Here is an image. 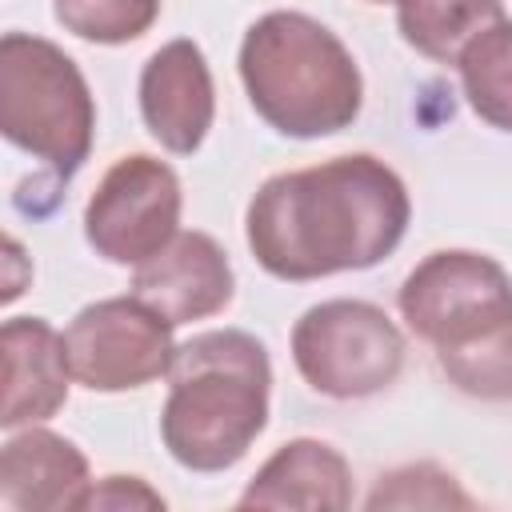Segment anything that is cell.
<instances>
[{"label": "cell", "instance_id": "cell-6", "mask_svg": "<svg viewBox=\"0 0 512 512\" xmlns=\"http://www.w3.org/2000/svg\"><path fill=\"white\" fill-rule=\"evenodd\" d=\"M292 364L320 396L364 400L400 376L404 332L368 300H324L292 324Z\"/></svg>", "mask_w": 512, "mask_h": 512}, {"label": "cell", "instance_id": "cell-14", "mask_svg": "<svg viewBox=\"0 0 512 512\" xmlns=\"http://www.w3.org/2000/svg\"><path fill=\"white\" fill-rule=\"evenodd\" d=\"M504 20V0H396V28L408 48L436 64H456L460 52Z\"/></svg>", "mask_w": 512, "mask_h": 512}, {"label": "cell", "instance_id": "cell-19", "mask_svg": "<svg viewBox=\"0 0 512 512\" xmlns=\"http://www.w3.org/2000/svg\"><path fill=\"white\" fill-rule=\"evenodd\" d=\"M368 4H388V0H368Z\"/></svg>", "mask_w": 512, "mask_h": 512}, {"label": "cell", "instance_id": "cell-7", "mask_svg": "<svg viewBox=\"0 0 512 512\" xmlns=\"http://www.w3.org/2000/svg\"><path fill=\"white\" fill-rule=\"evenodd\" d=\"M72 380L92 392H128L168 376L176 340L172 324L140 296L84 304L64 328Z\"/></svg>", "mask_w": 512, "mask_h": 512}, {"label": "cell", "instance_id": "cell-1", "mask_svg": "<svg viewBox=\"0 0 512 512\" xmlns=\"http://www.w3.org/2000/svg\"><path fill=\"white\" fill-rule=\"evenodd\" d=\"M408 216L404 180L384 160L352 152L264 180L248 200L244 236L268 276L320 280L392 256Z\"/></svg>", "mask_w": 512, "mask_h": 512}, {"label": "cell", "instance_id": "cell-2", "mask_svg": "<svg viewBox=\"0 0 512 512\" xmlns=\"http://www.w3.org/2000/svg\"><path fill=\"white\" fill-rule=\"evenodd\" d=\"M396 304L456 392L512 400V276L500 260L468 248L432 252L404 276Z\"/></svg>", "mask_w": 512, "mask_h": 512}, {"label": "cell", "instance_id": "cell-5", "mask_svg": "<svg viewBox=\"0 0 512 512\" xmlns=\"http://www.w3.org/2000/svg\"><path fill=\"white\" fill-rule=\"evenodd\" d=\"M0 132L72 180L92 152L96 100L76 60L44 36L4 32L0 40Z\"/></svg>", "mask_w": 512, "mask_h": 512}, {"label": "cell", "instance_id": "cell-13", "mask_svg": "<svg viewBox=\"0 0 512 512\" xmlns=\"http://www.w3.org/2000/svg\"><path fill=\"white\" fill-rule=\"evenodd\" d=\"M240 508H348L352 468L348 460L312 436L280 444L236 500Z\"/></svg>", "mask_w": 512, "mask_h": 512}, {"label": "cell", "instance_id": "cell-9", "mask_svg": "<svg viewBox=\"0 0 512 512\" xmlns=\"http://www.w3.org/2000/svg\"><path fill=\"white\" fill-rule=\"evenodd\" d=\"M236 288L228 252L208 232H176L156 256L136 264L132 296L156 308L172 328L216 316Z\"/></svg>", "mask_w": 512, "mask_h": 512}, {"label": "cell", "instance_id": "cell-12", "mask_svg": "<svg viewBox=\"0 0 512 512\" xmlns=\"http://www.w3.org/2000/svg\"><path fill=\"white\" fill-rule=\"evenodd\" d=\"M88 480L84 452L52 432L28 424L24 432H12L0 448V504L8 512H64L80 508Z\"/></svg>", "mask_w": 512, "mask_h": 512}, {"label": "cell", "instance_id": "cell-11", "mask_svg": "<svg viewBox=\"0 0 512 512\" xmlns=\"http://www.w3.org/2000/svg\"><path fill=\"white\" fill-rule=\"evenodd\" d=\"M4 348V408L0 424L8 432L56 416L68 400V352L64 336L44 316H12L0 328Z\"/></svg>", "mask_w": 512, "mask_h": 512}, {"label": "cell", "instance_id": "cell-10", "mask_svg": "<svg viewBox=\"0 0 512 512\" xmlns=\"http://www.w3.org/2000/svg\"><path fill=\"white\" fill-rule=\"evenodd\" d=\"M140 116L152 140L176 156H192L216 116V88L200 44L168 40L140 72Z\"/></svg>", "mask_w": 512, "mask_h": 512}, {"label": "cell", "instance_id": "cell-17", "mask_svg": "<svg viewBox=\"0 0 512 512\" xmlns=\"http://www.w3.org/2000/svg\"><path fill=\"white\" fill-rule=\"evenodd\" d=\"M364 504L368 508H472V496L460 492L456 476L436 464H404L380 476Z\"/></svg>", "mask_w": 512, "mask_h": 512}, {"label": "cell", "instance_id": "cell-18", "mask_svg": "<svg viewBox=\"0 0 512 512\" xmlns=\"http://www.w3.org/2000/svg\"><path fill=\"white\" fill-rule=\"evenodd\" d=\"M80 508H164V496L152 492L140 476H104L84 492Z\"/></svg>", "mask_w": 512, "mask_h": 512}, {"label": "cell", "instance_id": "cell-15", "mask_svg": "<svg viewBox=\"0 0 512 512\" xmlns=\"http://www.w3.org/2000/svg\"><path fill=\"white\" fill-rule=\"evenodd\" d=\"M460 88L468 96V108L500 128L512 132V20L488 24L456 60Z\"/></svg>", "mask_w": 512, "mask_h": 512}, {"label": "cell", "instance_id": "cell-3", "mask_svg": "<svg viewBox=\"0 0 512 512\" xmlns=\"http://www.w3.org/2000/svg\"><path fill=\"white\" fill-rule=\"evenodd\" d=\"M268 348L240 328H212L176 344L160 440L188 472H224L268 424Z\"/></svg>", "mask_w": 512, "mask_h": 512}, {"label": "cell", "instance_id": "cell-8", "mask_svg": "<svg viewBox=\"0 0 512 512\" xmlns=\"http://www.w3.org/2000/svg\"><path fill=\"white\" fill-rule=\"evenodd\" d=\"M180 176L148 156H120L84 208V236L96 256L112 264H144L156 256L180 228Z\"/></svg>", "mask_w": 512, "mask_h": 512}, {"label": "cell", "instance_id": "cell-4", "mask_svg": "<svg viewBox=\"0 0 512 512\" xmlns=\"http://www.w3.org/2000/svg\"><path fill=\"white\" fill-rule=\"evenodd\" d=\"M240 80L256 116L292 140L344 132L364 104V80L344 40L308 12H264L240 40Z\"/></svg>", "mask_w": 512, "mask_h": 512}, {"label": "cell", "instance_id": "cell-16", "mask_svg": "<svg viewBox=\"0 0 512 512\" xmlns=\"http://www.w3.org/2000/svg\"><path fill=\"white\" fill-rule=\"evenodd\" d=\"M52 12L88 44H128L156 24L160 0H52Z\"/></svg>", "mask_w": 512, "mask_h": 512}]
</instances>
